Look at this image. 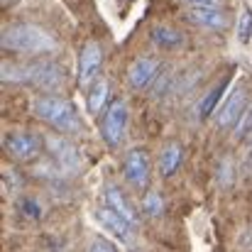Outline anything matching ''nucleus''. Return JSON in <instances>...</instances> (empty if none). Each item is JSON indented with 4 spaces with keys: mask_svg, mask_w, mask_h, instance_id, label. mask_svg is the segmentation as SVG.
Masks as SVG:
<instances>
[{
    "mask_svg": "<svg viewBox=\"0 0 252 252\" xmlns=\"http://www.w3.org/2000/svg\"><path fill=\"white\" fill-rule=\"evenodd\" d=\"M218 181H220L223 186H228V184L233 181V162H230V159H223V162H220V167H218Z\"/></svg>",
    "mask_w": 252,
    "mask_h": 252,
    "instance_id": "nucleus-23",
    "label": "nucleus"
},
{
    "mask_svg": "<svg viewBox=\"0 0 252 252\" xmlns=\"http://www.w3.org/2000/svg\"><path fill=\"white\" fill-rule=\"evenodd\" d=\"M127 120H130V113H127L125 98H115L108 105V110L103 113V120H100V135H103L108 147H118L125 140Z\"/></svg>",
    "mask_w": 252,
    "mask_h": 252,
    "instance_id": "nucleus-5",
    "label": "nucleus"
},
{
    "mask_svg": "<svg viewBox=\"0 0 252 252\" xmlns=\"http://www.w3.org/2000/svg\"><path fill=\"white\" fill-rule=\"evenodd\" d=\"M2 49L17 52V54H54L59 52V42L47 30L32 25V22H12L2 30L0 37Z\"/></svg>",
    "mask_w": 252,
    "mask_h": 252,
    "instance_id": "nucleus-2",
    "label": "nucleus"
},
{
    "mask_svg": "<svg viewBox=\"0 0 252 252\" xmlns=\"http://www.w3.org/2000/svg\"><path fill=\"white\" fill-rule=\"evenodd\" d=\"M2 176H5V179H7V189H10V191H12V189H15V186H20V184H17V181H20V179H17V174H15V171H12V169H5V171H2Z\"/></svg>",
    "mask_w": 252,
    "mask_h": 252,
    "instance_id": "nucleus-24",
    "label": "nucleus"
},
{
    "mask_svg": "<svg viewBox=\"0 0 252 252\" xmlns=\"http://www.w3.org/2000/svg\"><path fill=\"white\" fill-rule=\"evenodd\" d=\"M42 145H44V150L49 152V157L54 159V164H57V169L62 174H76V171H81V167H84V155L64 135L47 132V135H42Z\"/></svg>",
    "mask_w": 252,
    "mask_h": 252,
    "instance_id": "nucleus-4",
    "label": "nucleus"
},
{
    "mask_svg": "<svg viewBox=\"0 0 252 252\" xmlns=\"http://www.w3.org/2000/svg\"><path fill=\"white\" fill-rule=\"evenodd\" d=\"M238 39H240V44H250V39H252V10L250 7H243V12L238 17Z\"/></svg>",
    "mask_w": 252,
    "mask_h": 252,
    "instance_id": "nucleus-19",
    "label": "nucleus"
},
{
    "mask_svg": "<svg viewBox=\"0 0 252 252\" xmlns=\"http://www.w3.org/2000/svg\"><path fill=\"white\" fill-rule=\"evenodd\" d=\"M181 162H184V150H181V145H179V142L164 145V150H162V155H159V171H162L164 176H171L174 171H179Z\"/></svg>",
    "mask_w": 252,
    "mask_h": 252,
    "instance_id": "nucleus-16",
    "label": "nucleus"
},
{
    "mask_svg": "<svg viewBox=\"0 0 252 252\" xmlns=\"http://www.w3.org/2000/svg\"><path fill=\"white\" fill-rule=\"evenodd\" d=\"M159 69H162V62H157L152 57H140L127 69V84L132 86L135 91H142V88H147V86L155 81V76L159 74Z\"/></svg>",
    "mask_w": 252,
    "mask_h": 252,
    "instance_id": "nucleus-11",
    "label": "nucleus"
},
{
    "mask_svg": "<svg viewBox=\"0 0 252 252\" xmlns=\"http://www.w3.org/2000/svg\"><path fill=\"white\" fill-rule=\"evenodd\" d=\"M0 76L5 84H25L42 88L44 93H54L66 84V71L62 64L52 62V59H39V62H30V64H2Z\"/></svg>",
    "mask_w": 252,
    "mask_h": 252,
    "instance_id": "nucleus-1",
    "label": "nucleus"
},
{
    "mask_svg": "<svg viewBox=\"0 0 252 252\" xmlns=\"http://www.w3.org/2000/svg\"><path fill=\"white\" fill-rule=\"evenodd\" d=\"M252 135V103L248 105L245 115L240 118V123L235 125V140H245Z\"/></svg>",
    "mask_w": 252,
    "mask_h": 252,
    "instance_id": "nucleus-20",
    "label": "nucleus"
},
{
    "mask_svg": "<svg viewBox=\"0 0 252 252\" xmlns=\"http://www.w3.org/2000/svg\"><path fill=\"white\" fill-rule=\"evenodd\" d=\"M186 20L196 27L203 30H213V32H223L228 27V17L220 10H196V7H186Z\"/></svg>",
    "mask_w": 252,
    "mask_h": 252,
    "instance_id": "nucleus-13",
    "label": "nucleus"
},
{
    "mask_svg": "<svg viewBox=\"0 0 252 252\" xmlns=\"http://www.w3.org/2000/svg\"><path fill=\"white\" fill-rule=\"evenodd\" d=\"M230 84V79H223L218 86H213L206 95H203V100H201V105H198V115L201 118H208L216 108H218V103H220V98H223V93H225V88Z\"/></svg>",
    "mask_w": 252,
    "mask_h": 252,
    "instance_id": "nucleus-17",
    "label": "nucleus"
},
{
    "mask_svg": "<svg viewBox=\"0 0 252 252\" xmlns=\"http://www.w3.org/2000/svg\"><path fill=\"white\" fill-rule=\"evenodd\" d=\"M250 95H248V88L245 86H240V88H235L225 100H223V105L218 108V113H216V123H218V127H235L238 123H240V118L245 115V110H248V105H250Z\"/></svg>",
    "mask_w": 252,
    "mask_h": 252,
    "instance_id": "nucleus-9",
    "label": "nucleus"
},
{
    "mask_svg": "<svg viewBox=\"0 0 252 252\" xmlns=\"http://www.w3.org/2000/svg\"><path fill=\"white\" fill-rule=\"evenodd\" d=\"M103 66V49L98 42H86V47L79 54V66H76V84L79 88H91L98 79V71Z\"/></svg>",
    "mask_w": 252,
    "mask_h": 252,
    "instance_id": "nucleus-8",
    "label": "nucleus"
},
{
    "mask_svg": "<svg viewBox=\"0 0 252 252\" xmlns=\"http://www.w3.org/2000/svg\"><path fill=\"white\" fill-rule=\"evenodd\" d=\"M5 152L15 162H34L42 152V142L27 130H12L5 135Z\"/></svg>",
    "mask_w": 252,
    "mask_h": 252,
    "instance_id": "nucleus-6",
    "label": "nucleus"
},
{
    "mask_svg": "<svg viewBox=\"0 0 252 252\" xmlns=\"http://www.w3.org/2000/svg\"><path fill=\"white\" fill-rule=\"evenodd\" d=\"M142 211L152 218H159L164 213V198L159 191H147L145 198H142Z\"/></svg>",
    "mask_w": 252,
    "mask_h": 252,
    "instance_id": "nucleus-18",
    "label": "nucleus"
},
{
    "mask_svg": "<svg viewBox=\"0 0 252 252\" xmlns=\"http://www.w3.org/2000/svg\"><path fill=\"white\" fill-rule=\"evenodd\" d=\"M150 39H152V44L159 47V49H179V47L184 44V34H181L176 27L167 25V22L152 25V27H150Z\"/></svg>",
    "mask_w": 252,
    "mask_h": 252,
    "instance_id": "nucleus-14",
    "label": "nucleus"
},
{
    "mask_svg": "<svg viewBox=\"0 0 252 252\" xmlns=\"http://www.w3.org/2000/svg\"><path fill=\"white\" fill-rule=\"evenodd\" d=\"M2 2H5V5H12V2H15V0H2Z\"/></svg>",
    "mask_w": 252,
    "mask_h": 252,
    "instance_id": "nucleus-25",
    "label": "nucleus"
},
{
    "mask_svg": "<svg viewBox=\"0 0 252 252\" xmlns=\"http://www.w3.org/2000/svg\"><path fill=\"white\" fill-rule=\"evenodd\" d=\"M95 218H98V223H100L115 240H120L123 245H132V243H135V233H132L135 225H130L123 216H118V213L110 211L108 206L98 208V211H95Z\"/></svg>",
    "mask_w": 252,
    "mask_h": 252,
    "instance_id": "nucleus-10",
    "label": "nucleus"
},
{
    "mask_svg": "<svg viewBox=\"0 0 252 252\" xmlns=\"http://www.w3.org/2000/svg\"><path fill=\"white\" fill-rule=\"evenodd\" d=\"M32 110L34 115L47 123L49 127H54L59 135H79L84 130L81 125V115L74 108L71 100L54 95V93H42L32 100Z\"/></svg>",
    "mask_w": 252,
    "mask_h": 252,
    "instance_id": "nucleus-3",
    "label": "nucleus"
},
{
    "mask_svg": "<svg viewBox=\"0 0 252 252\" xmlns=\"http://www.w3.org/2000/svg\"><path fill=\"white\" fill-rule=\"evenodd\" d=\"M88 252H118V248H115V243H110L108 238L98 235V238H93V240H91Z\"/></svg>",
    "mask_w": 252,
    "mask_h": 252,
    "instance_id": "nucleus-21",
    "label": "nucleus"
},
{
    "mask_svg": "<svg viewBox=\"0 0 252 252\" xmlns=\"http://www.w3.org/2000/svg\"><path fill=\"white\" fill-rule=\"evenodd\" d=\"M86 103H88V113H91V115H100V113H105L108 105L113 103V100H110V84H108L105 79H98L95 84L88 88Z\"/></svg>",
    "mask_w": 252,
    "mask_h": 252,
    "instance_id": "nucleus-15",
    "label": "nucleus"
},
{
    "mask_svg": "<svg viewBox=\"0 0 252 252\" xmlns=\"http://www.w3.org/2000/svg\"><path fill=\"white\" fill-rule=\"evenodd\" d=\"M123 176L132 189L145 191L150 186V155L137 147L130 150L123 159Z\"/></svg>",
    "mask_w": 252,
    "mask_h": 252,
    "instance_id": "nucleus-7",
    "label": "nucleus"
},
{
    "mask_svg": "<svg viewBox=\"0 0 252 252\" xmlns=\"http://www.w3.org/2000/svg\"><path fill=\"white\" fill-rule=\"evenodd\" d=\"M103 201H105V206H108L110 211H115L118 216H123L130 225H137V223H140V216H137L135 206L127 201V196L120 191V186L108 184V186L103 189Z\"/></svg>",
    "mask_w": 252,
    "mask_h": 252,
    "instance_id": "nucleus-12",
    "label": "nucleus"
},
{
    "mask_svg": "<svg viewBox=\"0 0 252 252\" xmlns=\"http://www.w3.org/2000/svg\"><path fill=\"white\" fill-rule=\"evenodd\" d=\"M186 5L196 10H220L223 0H186Z\"/></svg>",
    "mask_w": 252,
    "mask_h": 252,
    "instance_id": "nucleus-22",
    "label": "nucleus"
}]
</instances>
